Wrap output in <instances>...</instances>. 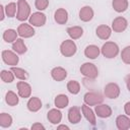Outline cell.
I'll return each mask as SVG.
<instances>
[{
	"label": "cell",
	"instance_id": "74e56055",
	"mask_svg": "<svg viewBox=\"0 0 130 130\" xmlns=\"http://www.w3.org/2000/svg\"><path fill=\"white\" fill-rule=\"evenodd\" d=\"M0 12H1L0 20H3V19H4V17H5V14H6V12H5V6L0 5Z\"/></svg>",
	"mask_w": 130,
	"mask_h": 130
},
{
	"label": "cell",
	"instance_id": "d4e9b609",
	"mask_svg": "<svg viewBox=\"0 0 130 130\" xmlns=\"http://www.w3.org/2000/svg\"><path fill=\"white\" fill-rule=\"evenodd\" d=\"M17 36H18L17 30H15L13 28H8V29L4 30L2 38L6 43H14L17 40Z\"/></svg>",
	"mask_w": 130,
	"mask_h": 130
},
{
	"label": "cell",
	"instance_id": "83f0119b",
	"mask_svg": "<svg viewBox=\"0 0 130 130\" xmlns=\"http://www.w3.org/2000/svg\"><path fill=\"white\" fill-rule=\"evenodd\" d=\"M5 102L8 106H11V107H14L16 105H18L19 103V98L18 95L12 91V90H8L5 94Z\"/></svg>",
	"mask_w": 130,
	"mask_h": 130
},
{
	"label": "cell",
	"instance_id": "ab89813d",
	"mask_svg": "<svg viewBox=\"0 0 130 130\" xmlns=\"http://www.w3.org/2000/svg\"><path fill=\"white\" fill-rule=\"evenodd\" d=\"M62 129H65V130H69V127L67 126V125H59L58 127H57V130H62Z\"/></svg>",
	"mask_w": 130,
	"mask_h": 130
},
{
	"label": "cell",
	"instance_id": "6da1fadb",
	"mask_svg": "<svg viewBox=\"0 0 130 130\" xmlns=\"http://www.w3.org/2000/svg\"><path fill=\"white\" fill-rule=\"evenodd\" d=\"M30 16V6L26 0H17V13L16 19L19 21H25Z\"/></svg>",
	"mask_w": 130,
	"mask_h": 130
},
{
	"label": "cell",
	"instance_id": "277c9868",
	"mask_svg": "<svg viewBox=\"0 0 130 130\" xmlns=\"http://www.w3.org/2000/svg\"><path fill=\"white\" fill-rule=\"evenodd\" d=\"M79 70H80V73L88 79H95L99 76V70H98L96 66L89 62L83 63L80 66Z\"/></svg>",
	"mask_w": 130,
	"mask_h": 130
},
{
	"label": "cell",
	"instance_id": "e0dca14e",
	"mask_svg": "<svg viewBox=\"0 0 130 130\" xmlns=\"http://www.w3.org/2000/svg\"><path fill=\"white\" fill-rule=\"evenodd\" d=\"M47 118H48V120H49V122L51 124L57 125L62 120V113L60 112V109H58V108L57 109H51L48 112Z\"/></svg>",
	"mask_w": 130,
	"mask_h": 130
},
{
	"label": "cell",
	"instance_id": "d6a6232c",
	"mask_svg": "<svg viewBox=\"0 0 130 130\" xmlns=\"http://www.w3.org/2000/svg\"><path fill=\"white\" fill-rule=\"evenodd\" d=\"M17 10V4L15 2H10L5 6V12L8 17H14Z\"/></svg>",
	"mask_w": 130,
	"mask_h": 130
},
{
	"label": "cell",
	"instance_id": "7c38bea8",
	"mask_svg": "<svg viewBox=\"0 0 130 130\" xmlns=\"http://www.w3.org/2000/svg\"><path fill=\"white\" fill-rule=\"evenodd\" d=\"M94 113H95V115L98 117L105 119V118L111 117L113 111H112V109H111L110 106H108L106 104H99L94 108Z\"/></svg>",
	"mask_w": 130,
	"mask_h": 130
},
{
	"label": "cell",
	"instance_id": "cb8c5ba5",
	"mask_svg": "<svg viewBox=\"0 0 130 130\" xmlns=\"http://www.w3.org/2000/svg\"><path fill=\"white\" fill-rule=\"evenodd\" d=\"M66 31H67V34L71 40H77V39L81 38L83 35V28L81 26H78V25L69 26Z\"/></svg>",
	"mask_w": 130,
	"mask_h": 130
},
{
	"label": "cell",
	"instance_id": "f35d334b",
	"mask_svg": "<svg viewBox=\"0 0 130 130\" xmlns=\"http://www.w3.org/2000/svg\"><path fill=\"white\" fill-rule=\"evenodd\" d=\"M125 82H126V85H127L128 90L130 91V74H128V75L125 76Z\"/></svg>",
	"mask_w": 130,
	"mask_h": 130
},
{
	"label": "cell",
	"instance_id": "4fadbf2b",
	"mask_svg": "<svg viewBox=\"0 0 130 130\" xmlns=\"http://www.w3.org/2000/svg\"><path fill=\"white\" fill-rule=\"evenodd\" d=\"M81 108L71 107L68 111V120L71 124H78L81 121Z\"/></svg>",
	"mask_w": 130,
	"mask_h": 130
},
{
	"label": "cell",
	"instance_id": "9c48e42d",
	"mask_svg": "<svg viewBox=\"0 0 130 130\" xmlns=\"http://www.w3.org/2000/svg\"><path fill=\"white\" fill-rule=\"evenodd\" d=\"M17 32H18V36L20 38H24V39H27V38H31L35 36V28L32 27L31 24H28V23H21L18 25L17 27Z\"/></svg>",
	"mask_w": 130,
	"mask_h": 130
},
{
	"label": "cell",
	"instance_id": "ba28073f",
	"mask_svg": "<svg viewBox=\"0 0 130 130\" xmlns=\"http://www.w3.org/2000/svg\"><path fill=\"white\" fill-rule=\"evenodd\" d=\"M46 20H47L46 15L43 12H41V11L34 12L32 14H30V16L28 18L29 24H31L32 26H38V27L45 25Z\"/></svg>",
	"mask_w": 130,
	"mask_h": 130
},
{
	"label": "cell",
	"instance_id": "2e32d148",
	"mask_svg": "<svg viewBox=\"0 0 130 130\" xmlns=\"http://www.w3.org/2000/svg\"><path fill=\"white\" fill-rule=\"evenodd\" d=\"M81 112H82L84 118H85L92 126H94V125L96 124L95 113H94V111H92V110L90 109V106H88V105H86V104L82 105V106H81Z\"/></svg>",
	"mask_w": 130,
	"mask_h": 130
},
{
	"label": "cell",
	"instance_id": "f1b7e54d",
	"mask_svg": "<svg viewBox=\"0 0 130 130\" xmlns=\"http://www.w3.org/2000/svg\"><path fill=\"white\" fill-rule=\"evenodd\" d=\"M10 70L13 72L14 76L19 80H26L27 77H28L27 72L22 68H19V67H16V66H11Z\"/></svg>",
	"mask_w": 130,
	"mask_h": 130
},
{
	"label": "cell",
	"instance_id": "603a6c76",
	"mask_svg": "<svg viewBox=\"0 0 130 130\" xmlns=\"http://www.w3.org/2000/svg\"><path fill=\"white\" fill-rule=\"evenodd\" d=\"M112 6H113V8L116 12L122 13V12H125L128 9L129 2H128V0H113L112 1Z\"/></svg>",
	"mask_w": 130,
	"mask_h": 130
},
{
	"label": "cell",
	"instance_id": "f546056e",
	"mask_svg": "<svg viewBox=\"0 0 130 130\" xmlns=\"http://www.w3.org/2000/svg\"><path fill=\"white\" fill-rule=\"evenodd\" d=\"M12 117L11 115L7 113H1L0 114V126L2 128H8L12 125Z\"/></svg>",
	"mask_w": 130,
	"mask_h": 130
},
{
	"label": "cell",
	"instance_id": "5bb4252c",
	"mask_svg": "<svg viewBox=\"0 0 130 130\" xmlns=\"http://www.w3.org/2000/svg\"><path fill=\"white\" fill-rule=\"evenodd\" d=\"M95 35L99 39L107 41L112 35V28L107 24H101L95 29Z\"/></svg>",
	"mask_w": 130,
	"mask_h": 130
},
{
	"label": "cell",
	"instance_id": "9a60e30c",
	"mask_svg": "<svg viewBox=\"0 0 130 130\" xmlns=\"http://www.w3.org/2000/svg\"><path fill=\"white\" fill-rule=\"evenodd\" d=\"M93 15H94L93 9L88 5H85V6L81 7V9L79 10V19L81 21L88 22L93 18Z\"/></svg>",
	"mask_w": 130,
	"mask_h": 130
},
{
	"label": "cell",
	"instance_id": "8d00e7d4",
	"mask_svg": "<svg viewBox=\"0 0 130 130\" xmlns=\"http://www.w3.org/2000/svg\"><path fill=\"white\" fill-rule=\"evenodd\" d=\"M124 112L127 116H130V102H127L125 103L124 105Z\"/></svg>",
	"mask_w": 130,
	"mask_h": 130
},
{
	"label": "cell",
	"instance_id": "8992f818",
	"mask_svg": "<svg viewBox=\"0 0 130 130\" xmlns=\"http://www.w3.org/2000/svg\"><path fill=\"white\" fill-rule=\"evenodd\" d=\"M2 56V60L5 64L9 65V66H15L18 64L19 62V58L17 56V53H15L14 51L11 50H3L1 53Z\"/></svg>",
	"mask_w": 130,
	"mask_h": 130
},
{
	"label": "cell",
	"instance_id": "836d02e7",
	"mask_svg": "<svg viewBox=\"0 0 130 130\" xmlns=\"http://www.w3.org/2000/svg\"><path fill=\"white\" fill-rule=\"evenodd\" d=\"M121 59L125 64H130V46H127L122 50Z\"/></svg>",
	"mask_w": 130,
	"mask_h": 130
},
{
	"label": "cell",
	"instance_id": "52a82bcc",
	"mask_svg": "<svg viewBox=\"0 0 130 130\" xmlns=\"http://www.w3.org/2000/svg\"><path fill=\"white\" fill-rule=\"evenodd\" d=\"M104 94L108 99L115 100L120 95V86L115 82H109L104 87Z\"/></svg>",
	"mask_w": 130,
	"mask_h": 130
},
{
	"label": "cell",
	"instance_id": "4316f807",
	"mask_svg": "<svg viewBox=\"0 0 130 130\" xmlns=\"http://www.w3.org/2000/svg\"><path fill=\"white\" fill-rule=\"evenodd\" d=\"M12 50L17 54L22 55L27 51V48L22 39H17L14 43H12Z\"/></svg>",
	"mask_w": 130,
	"mask_h": 130
},
{
	"label": "cell",
	"instance_id": "1f68e13d",
	"mask_svg": "<svg viewBox=\"0 0 130 130\" xmlns=\"http://www.w3.org/2000/svg\"><path fill=\"white\" fill-rule=\"evenodd\" d=\"M0 77L2 79V81L6 82V83H11L14 80V74L11 70H2L0 73Z\"/></svg>",
	"mask_w": 130,
	"mask_h": 130
},
{
	"label": "cell",
	"instance_id": "ffe728a7",
	"mask_svg": "<svg viewBox=\"0 0 130 130\" xmlns=\"http://www.w3.org/2000/svg\"><path fill=\"white\" fill-rule=\"evenodd\" d=\"M51 76L56 81H62L67 77V71L63 67L57 66L51 70Z\"/></svg>",
	"mask_w": 130,
	"mask_h": 130
},
{
	"label": "cell",
	"instance_id": "484cf974",
	"mask_svg": "<svg viewBox=\"0 0 130 130\" xmlns=\"http://www.w3.org/2000/svg\"><path fill=\"white\" fill-rule=\"evenodd\" d=\"M54 104H55L56 108H58V109H64V108H66L68 106L69 99H68V96L66 94L61 93V94L56 95V98L54 100Z\"/></svg>",
	"mask_w": 130,
	"mask_h": 130
},
{
	"label": "cell",
	"instance_id": "30bf717a",
	"mask_svg": "<svg viewBox=\"0 0 130 130\" xmlns=\"http://www.w3.org/2000/svg\"><path fill=\"white\" fill-rule=\"evenodd\" d=\"M128 26V21L123 16H118L112 21V29L115 32H122Z\"/></svg>",
	"mask_w": 130,
	"mask_h": 130
},
{
	"label": "cell",
	"instance_id": "44dd1931",
	"mask_svg": "<svg viewBox=\"0 0 130 130\" xmlns=\"http://www.w3.org/2000/svg\"><path fill=\"white\" fill-rule=\"evenodd\" d=\"M116 126L119 130H128L130 128V118L127 115H119L116 118Z\"/></svg>",
	"mask_w": 130,
	"mask_h": 130
},
{
	"label": "cell",
	"instance_id": "e575fe53",
	"mask_svg": "<svg viewBox=\"0 0 130 130\" xmlns=\"http://www.w3.org/2000/svg\"><path fill=\"white\" fill-rule=\"evenodd\" d=\"M35 6L38 10L43 11L49 6V0H36L35 1Z\"/></svg>",
	"mask_w": 130,
	"mask_h": 130
},
{
	"label": "cell",
	"instance_id": "ac0fdd59",
	"mask_svg": "<svg viewBox=\"0 0 130 130\" xmlns=\"http://www.w3.org/2000/svg\"><path fill=\"white\" fill-rule=\"evenodd\" d=\"M54 19L58 24H65L68 20V12L65 8H58L54 13Z\"/></svg>",
	"mask_w": 130,
	"mask_h": 130
},
{
	"label": "cell",
	"instance_id": "d590c367",
	"mask_svg": "<svg viewBox=\"0 0 130 130\" xmlns=\"http://www.w3.org/2000/svg\"><path fill=\"white\" fill-rule=\"evenodd\" d=\"M30 129L31 130H45V126L41 123H35L31 125Z\"/></svg>",
	"mask_w": 130,
	"mask_h": 130
},
{
	"label": "cell",
	"instance_id": "4dcf8cb0",
	"mask_svg": "<svg viewBox=\"0 0 130 130\" xmlns=\"http://www.w3.org/2000/svg\"><path fill=\"white\" fill-rule=\"evenodd\" d=\"M67 90L72 94H77L80 91V84L76 80H69L67 82Z\"/></svg>",
	"mask_w": 130,
	"mask_h": 130
},
{
	"label": "cell",
	"instance_id": "8fae6325",
	"mask_svg": "<svg viewBox=\"0 0 130 130\" xmlns=\"http://www.w3.org/2000/svg\"><path fill=\"white\" fill-rule=\"evenodd\" d=\"M17 92H18V95L22 99H27L30 96L31 94V86L25 82L24 80H21V81H18L17 84Z\"/></svg>",
	"mask_w": 130,
	"mask_h": 130
},
{
	"label": "cell",
	"instance_id": "3957f363",
	"mask_svg": "<svg viewBox=\"0 0 130 130\" xmlns=\"http://www.w3.org/2000/svg\"><path fill=\"white\" fill-rule=\"evenodd\" d=\"M77 51V46L73 40H65L60 45V53L64 57H72Z\"/></svg>",
	"mask_w": 130,
	"mask_h": 130
},
{
	"label": "cell",
	"instance_id": "5b68a950",
	"mask_svg": "<svg viewBox=\"0 0 130 130\" xmlns=\"http://www.w3.org/2000/svg\"><path fill=\"white\" fill-rule=\"evenodd\" d=\"M84 104L88 106H96L99 104H102L104 102V96L96 91H88L83 95Z\"/></svg>",
	"mask_w": 130,
	"mask_h": 130
},
{
	"label": "cell",
	"instance_id": "7a4b0ae2",
	"mask_svg": "<svg viewBox=\"0 0 130 130\" xmlns=\"http://www.w3.org/2000/svg\"><path fill=\"white\" fill-rule=\"evenodd\" d=\"M101 53L108 59L115 58L119 54V46L114 42H106L101 48Z\"/></svg>",
	"mask_w": 130,
	"mask_h": 130
},
{
	"label": "cell",
	"instance_id": "7402d4cb",
	"mask_svg": "<svg viewBox=\"0 0 130 130\" xmlns=\"http://www.w3.org/2000/svg\"><path fill=\"white\" fill-rule=\"evenodd\" d=\"M27 110L30 112H38L42 108V101L38 96H32L29 98V100L26 103Z\"/></svg>",
	"mask_w": 130,
	"mask_h": 130
},
{
	"label": "cell",
	"instance_id": "d6986e66",
	"mask_svg": "<svg viewBox=\"0 0 130 130\" xmlns=\"http://www.w3.org/2000/svg\"><path fill=\"white\" fill-rule=\"evenodd\" d=\"M101 54V49L95 45H88L84 49V56L88 59H96Z\"/></svg>",
	"mask_w": 130,
	"mask_h": 130
}]
</instances>
